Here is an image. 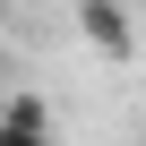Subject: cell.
Listing matches in <instances>:
<instances>
[{"label": "cell", "instance_id": "cell-1", "mask_svg": "<svg viewBox=\"0 0 146 146\" xmlns=\"http://www.w3.org/2000/svg\"><path fill=\"white\" fill-rule=\"evenodd\" d=\"M78 35L103 52V60H137V17H129V0H78Z\"/></svg>", "mask_w": 146, "mask_h": 146}, {"label": "cell", "instance_id": "cell-2", "mask_svg": "<svg viewBox=\"0 0 146 146\" xmlns=\"http://www.w3.org/2000/svg\"><path fill=\"white\" fill-rule=\"evenodd\" d=\"M0 129H52V103H43L35 86H17V95H9V112H0Z\"/></svg>", "mask_w": 146, "mask_h": 146}, {"label": "cell", "instance_id": "cell-3", "mask_svg": "<svg viewBox=\"0 0 146 146\" xmlns=\"http://www.w3.org/2000/svg\"><path fill=\"white\" fill-rule=\"evenodd\" d=\"M0 146H52V129H0Z\"/></svg>", "mask_w": 146, "mask_h": 146}]
</instances>
